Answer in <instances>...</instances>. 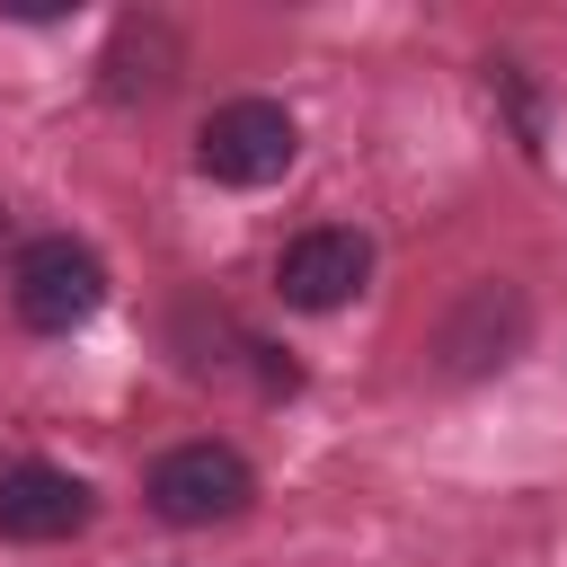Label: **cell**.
I'll use <instances>...</instances> for the list:
<instances>
[{"instance_id":"7","label":"cell","mask_w":567,"mask_h":567,"mask_svg":"<svg viewBox=\"0 0 567 567\" xmlns=\"http://www.w3.org/2000/svg\"><path fill=\"white\" fill-rule=\"evenodd\" d=\"M97 71H106V80H97V89H106V97H115V106H142V97H159V89H168V80H177V35H168V27H159V18H124V27H115V44H106V62H97Z\"/></svg>"},{"instance_id":"2","label":"cell","mask_w":567,"mask_h":567,"mask_svg":"<svg viewBox=\"0 0 567 567\" xmlns=\"http://www.w3.org/2000/svg\"><path fill=\"white\" fill-rule=\"evenodd\" d=\"M9 301H18V319L35 328V337H71L80 319H97V301H106V266H97V248H80V239H27L18 257H9Z\"/></svg>"},{"instance_id":"4","label":"cell","mask_w":567,"mask_h":567,"mask_svg":"<svg viewBox=\"0 0 567 567\" xmlns=\"http://www.w3.org/2000/svg\"><path fill=\"white\" fill-rule=\"evenodd\" d=\"M363 275H372V239L346 230V221H319V230H301V239L275 257V292H284L292 310H346V301L363 292Z\"/></svg>"},{"instance_id":"6","label":"cell","mask_w":567,"mask_h":567,"mask_svg":"<svg viewBox=\"0 0 567 567\" xmlns=\"http://www.w3.org/2000/svg\"><path fill=\"white\" fill-rule=\"evenodd\" d=\"M523 328H532L523 292H514V284H478V292L443 319L434 354H443V372H452V381H478V372H496V363L523 346Z\"/></svg>"},{"instance_id":"5","label":"cell","mask_w":567,"mask_h":567,"mask_svg":"<svg viewBox=\"0 0 567 567\" xmlns=\"http://www.w3.org/2000/svg\"><path fill=\"white\" fill-rule=\"evenodd\" d=\"M89 514H97L89 478H71V470H53V461H9V470H0V540L44 549V540L89 532Z\"/></svg>"},{"instance_id":"3","label":"cell","mask_w":567,"mask_h":567,"mask_svg":"<svg viewBox=\"0 0 567 567\" xmlns=\"http://www.w3.org/2000/svg\"><path fill=\"white\" fill-rule=\"evenodd\" d=\"M292 151H301V124H292L275 97H230V106H213L204 133H195V168H204L213 186H275V177L292 168Z\"/></svg>"},{"instance_id":"1","label":"cell","mask_w":567,"mask_h":567,"mask_svg":"<svg viewBox=\"0 0 567 567\" xmlns=\"http://www.w3.org/2000/svg\"><path fill=\"white\" fill-rule=\"evenodd\" d=\"M142 496H151V514H159V523L204 532V523H239V514L257 505V470H248L230 443H177V452H159V461H151Z\"/></svg>"}]
</instances>
